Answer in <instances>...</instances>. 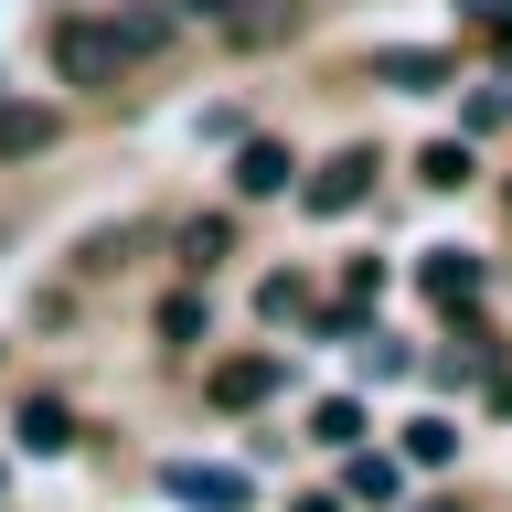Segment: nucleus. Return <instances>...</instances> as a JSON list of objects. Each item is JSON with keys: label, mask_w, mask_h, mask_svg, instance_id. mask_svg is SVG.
Segmentation results:
<instances>
[{"label": "nucleus", "mask_w": 512, "mask_h": 512, "mask_svg": "<svg viewBox=\"0 0 512 512\" xmlns=\"http://www.w3.org/2000/svg\"><path fill=\"white\" fill-rule=\"evenodd\" d=\"M128 64H139V54H128L118 22H54V75H64V86H118Z\"/></svg>", "instance_id": "obj_1"}, {"label": "nucleus", "mask_w": 512, "mask_h": 512, "mask_svg": "<svg viewBox=\"0 0 512 512\" xmlns=\"http://www.w3.org/2000/svg\"><path fill=\"white\" fill-rule=\"evenodd\" d=\"M374 171H384L374 150H342V160H331V171H320L310 192H299V203H310V214L331 224V214H352V203H363V192H374Z\"/></svg>", "instance_id": "obj_2"}, {"label": "nucleus", "mask_w": 512, "mask_h": 512, "mask_svg": "<svg viewBox=\"0 0 512 512\" xmlns=\"http://www.w3.org/2000/svg\"><path fill=\"white\" fill-rule=\"evenodd\" d=\"M54 150V107H32V96H0V160H32Z\"/></svg>", "instance_id": "obj_3"}, {"label": "nucleus", "mask_w": 512, "mask_h": 512, "mask_svg": "<svg viewBox=\"0 0 512 512\" xmlns=\"http://www.w3.org/2000/svg\"><path fill=\"white\" fill-rule=\"evenodd\" d=\"M278 395V363L267 352H246V363H214V406H267Z\"/></svg>", "instance_id": "obj_4"}, {"label": "nucleus", "mask_w": 512, "mask_h": 512, "mask_svg": "<svg viewBox=\"0 0 512 512\" xmlns=\"http://www.w3.org/2000/svg\"><path fill=\"white\" fill-rule=\"evenodd\" d=\"M416 278L438 288L448 310H470V299H480V256H470V246H438V256H427V267H416Z\"/></svg>", "instance_id": "obj_5"}, {"label": "nucleus", "mask_w": 512, "mask_h": 512, "mask_svg": "<svg viewBox=\"0 0 512 512\" xmlns=\"http://www.w3.org/2000/svg\"><path fill=\"white\" fill-rule=\"evenodd\" d=\"M171 491H182V502H246V470H203V459H171Z\"/></svg>", "instance_id": "obj_6"}, {"label": "nucleus", "mask_w": 512, "mask_h": 512, "mask_svg": "<svg viewBox=\"0 0 512 512\" xmlns=\"http://www.w3.org/2000/svg\"><path fill=\"white\" fill-rule=\"evenodd\" d=\"M118 32H128V54H160L182 32V0H139V11H118Z\"/></svg>", "instance_id": "obj_7"}, {"label": "nucleus", "mask_w": 512, "mask_h": 512, "mask_svg": "<svg viewBox=\"0 0 512 512\" xmlns=\"http://www.w3.org/2000/svg\"><path fill=\"white\" fill-rule=\"evenodd\" d=\"M22 448H32V459H54V448H75V416H64L54 395H32V406H22Z\"/></svg>", "instance_id": "obj_8"}, {"label": "nucleus", "mask_w": 512, "mask_h": 512, "mask_svg": "<svg viewBox=\"0 0 512 512\" xmlns=\"http://www.w3.org/2000/svg\"><path fill=\"white\" fill-rule=\"evenodd\" d=\"M235 182H246L256 203H267V192H288V150H278V139H246V160H235Z\"/></svg>", "instance_id": "obj_9"}, {"label": "nucleus", "mask_w": 512, "mask_h": 512, "mask_svg": "<svg viewBox=\"0 0 512 512\" xmlns=\"http://www.w3.org/2000/svg\"><path fill=\"white\" fill-rule=\"evenodd\" d=\"M224 246H235V224H224V214H192L182 224V267H224Z\"/></svg>", "instance_id": "obj_10"}, {"label": "nucleus", "mask_w": 512, "mask_h": 512, "mask_svg": "<svg viewBox=\"0 0 512 512\" xmlns=\"http://www.w3.org/2000/svg\"><path fill=\"white\" fill-rule=\"evenodd\" d=\"M406 459H416V470H448V459H459V427L416 416V427H406Z\"/></svg>", "instance_id": "obj_11"}, {"label": "nucleus", "mask_w": 512, "mask_h": 512, "mask_svg": "<svg viewBox=\"0 0 512 512\" xmlns=\"http://www.w3.org/2000/svg\"><path fill=\"white\" fill-rule=\"evenodd\" d=\"M310 438H320V448H352V438H363V406H352V395H331V406L310 416Z\"/></svg>", "instance_id": "obj_12"}, {"label": "nucleus", "mask_w": 512, "mask_h": 512, "mask_svg": "<svg viewBox=\"0 0 512 512\" xmlns=\"http://www.w3.org/2000/svg\"><path fill=\"white\" fill-rule=\"evenodd\" d=\"M416 182H427V192H459V182H470V150H459V139L427 150V160H416Z\"/></svg>", "instance_id": "obj_13"}, {"label": "nucleus", "mask_w": 512, "mask_h": 512, "mask_svg": "<svg viewBox=\"0 0 512 512\" xmlns=\"http://www.w3.org/2000/svg\"><path fill=\"white\" fill-rule=\"evenodd\" d=\"M448 54H384V86H438Z\"/></svg>", "instance_id": "obj_14"}, {"label": "nucleus", "mask_w": 512, "mask_h": 512, "mask_svg": "<svg viewBox=\"0 0 512 512\" xmlns=\"http://www.w3.org/2000/svg\"><path fill=\"white\" fill-rule=\"evenodd\" d=\"M256 310H267V320H299V310H310V278H267V288H256Z\"/></svg>", "instance_id": "obj_15"}, {"label": "nucleus", "mask_w": 512, "mask_h": 512, "mask_svg": "<svg viewBox=\"0 0 512 512\" xmlns=\"http://www.w3.org/2000/svg\"><path fill=\"white\" fill-rule=\"evenodd\" d=\"M352 502H395V470L384 459H352Z\"/></svg>", "instance_id": "obj_16"}, {"label": "nucleus", "mask_w": 512, "mask_h": 512, "mask_svg": "<svg viewBox=\"0 0 512 512\" xmlns=\"http://www.w3.org/2000/svg\"><path fill=\"white\" fill-rule=\"evenodd\" d=\"M160 331H171V342H192V331H203V299H192V288H182V299H160Z\"/></svg>", "instance_id": "obj_17"}, {"label": "nucleus", "mask_w": 512, "mask_h": 512, "mask_svg": "<svg viewBox=\"0 0 512 512\" xmlns=\"http://www.w3.org/2000/svg\"><path fill=\"white\" fill-rule=\"evenodd\" d=\"M192 22H246V0H182Z\"/></svg>", "instance_id": "obj_18"}, {"label": "nucleus", "mask_w": 512, "mask_h": 512, "mask_svg": "<svg viewBox=\"0 0 512 512\" xmlns=\"http://www.w3.org/2000/svg\"><path fill=\"white\" fill-rule=\"evenodd\" d=\"M459 11H470V22H502V32H512V0H459Z\"/></svg>", "instance_id": "obj_19"}, {"label": "nucleus", "mask_w": 512, "mask_h": 512, "mask_svg": "<svg viewBox=\"0 0 512 512\" xmlns=\"http://www.w3.org/2000/svg\"><path fill=\"white\" fill-rule=\"evenodd\" d=\"M416 512H470V502H459V491H427V502H416Z\"/></svg>", "instance_id": "obj_20"}, {"label": "nucleus", "mask_w": 512, "mask_h": 512, "mask_svg": "<svg viewBox=\"0 0 512 512\" xmlns=\"http://www.w3.org/2000/svg\"><path fill=\"white\" fill-rule=\"evenodd\" d=\"M288 512H342V502H331V491H310V502H288Z\"/></svg>", "instance_id": "obj_21"}]
</instances>
